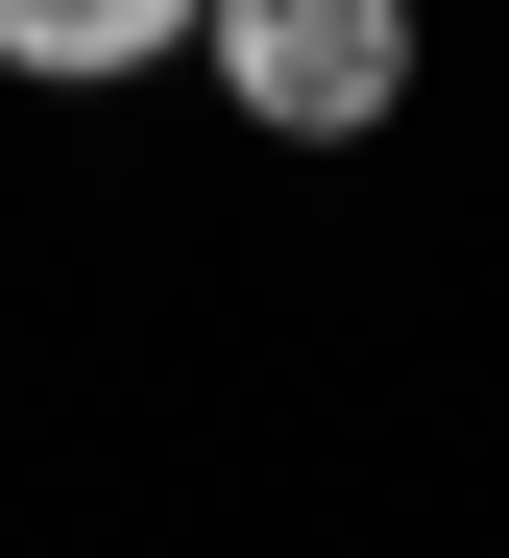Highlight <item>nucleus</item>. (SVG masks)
<instances>
[{"label": "nucleus", "mask_w": 509, "mask_h": 558, "mask_svg": "<svg viewBox=\"0 0 509 558\" xmlns=\"http://www.w3.org/2000/svg\"><path fill=\"white\" fill-rule=\"evenodd\" d=\"M170 49H194V0H0V73H25V98H122Z\"/></svg>", "instance_id": "obj_2"}, {"label": "nucleus", "mask_w": 509, "mask_h": 558, "mask_svg": "<svg viewBox=\"0 0 509 558\" xmlns=\"http://www.w3.org/2000/svg\"><path fill=\"white\" fill-rule=\"evenodd\" d=\"M194 73H219L243 146H388L413 122V0H194Z\"/></svg>", "instance_id": "obj_1"}]
</instances>
